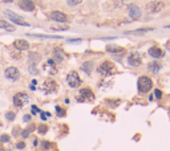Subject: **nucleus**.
Segmentation results:
<instances>
[{
	"label": "nucleus",
	"instance_id": "obj_1",
	"mask_svg": "<svg viewBox=\"0 0 170 151\" xmlns=\"http://www.w3.org/2000/svg\"><path fill=\"white\" fill-rule=\"evenodd\" d=\"M137 88H138L140 93L145 94L153 88V81H151L147 76H141L138 78V82H137Z\"/></svg>",
	"mask_w": 170,
	"mask_h": 151
},
{
	"label": "nucleus",
	"instance_id": "obj_2",
	"mask_svg": "<svg viewBox=\"0 0 170 151\" xmlns=\"http://www.w3.org/2000/svg\"><path fill=\"white\" fill-rule=\"evenodd\" d=\"M78 102H93L95 101V93L89 89V88H82L77 94Z\"/></svg>",
	"mask_w": 170,
	"mask_h": 151
},
{
	"label": "nucleus",
	"instance_id": "obj_3",
	"mask_svg": "<svg viewBox=\"0 0 170 151\" xmlns=\"http://www.w3.org/2000/svg\"><path fill=\"white\" fill-rule=\"evenodd\" d=\"M12 102H13V106H15L16 109H21L23 106H25L29 102V95L27 93H17L13 95Z\"/></svg>",
	"mask_w": 170,
	"mask_h": 151
},
{
	"label": "nucleus",
	"instance_id": "obj_4",
	"mask_svg": "<svg viewBox=\"0 0 170 151\" xmlns=\"http://www.w3.org/2000/svg\"><path fill=\"white\" fill-rule=\"evenodd\" d=\"M114 72H116V66H114L113 62H110V61H104L102 64L99 66V73L104 77L113 74Z\"/></svg>",
	"mask_w": 170,
	"mask_h": 151
},
{
	"label": "nucleus",
	"instance_id": "obj_5",
	"mask_svg": "<svg viewBox=\"0 0 170 151\" xmlns=\"http://www.w3.org/2000/svg\"><path fill=\"white\" fill-rule=\"evenodd\" d=\"M126 61H128V65L129 66L137 68V66H140L141 64H142V54H141L140 52H137V50H134V52H132L128 56Z\"/></svg>",
	"mask_w": 170,
	"mask_h": 151
},
{
	"label": "nucleus",
	"instance_id": "obj_6",
	"mask_svg": "<svg viewBox=\"0 0 170 151\" xmlns=\"http://www.w3.org/2000/svg\"><path fill=\"white\" fill-rule=\"evenodd\" d=\"M57 88H59V86H57L56 81L52 80V78H48V80L44 81L41 89H43V91H44L45 94H50V93H55V91L57 90Z\"/></svg>",
	"mask_w": 170,
	"mask_h": 151
},
{
	"label": "nucleus",
	"instance_id": "obj_7",
	"mask_svg": "<svg viewBox=\"0 0 170 151\" xmlns=\"http://www.w3.org/2000/svg\"><path fill=\"white\" fill-rule=\"evenodd\" d=\"M4 76L7 80L12 81V82H15V81H17L20 78V70L17 68H15V66H9V68L5 69L4 72Z\"/></svg>",
	"mask_w": 170,
	"mask_h": 151
},
{
	"label": "nucleus",
	"instance_id": "obj_8",
	"mask_svg": "<svg viewBox=\"0 0 170 151\" xmlns=\"http://www.w3.org/2000/svg\"><path fill=\"white\" fill-rule=\"evenodd\" d=\"M67 84L69 85V88H78L81 84V80H80V76H78L77 72H71L67 76Z\"/></svg>",
	"mask_w": 170,
	"mask_h": 151
},
{
	"label": "nucleus",
	"instance_id": "obj_9",
	"mask_svg": "<svg viewBox=\"0 0 170 151\" xmlns=\"http://www.w3.org/2000/svg\"><path fill=\"white\" fill-rule=\"evenodd\" d=\"M49 19L53 21H57V23H67L68 16L63 12H59V11H52V12L49 13Z\"/></svg>",
	"mask_w": 170,
	"mask_h": 151
},
{
	"label": "nucleus",
	"instance_id": "obj_10",
	"mask_svg": "<svg viewBox=\"0 0 170 151\" xmlns=\"http://www.w3.org/2000/svg\"><path fill=\"white\" fill-rule=\"evenodd\" d=\"M164 7H165V3H162V2H151L147 4V9L151 13H157L161 9H164Z\"/></svg>",
	"mask_w": 170,
	"mask_h": 151
},
{
	"label": "nucleus",
	"instance_id": "obj_11",
	"mask_svg": "<svg viewBox=\"0 0 170 151\" xmlns=\"http://www.w3.org/2000/svg\"><path fill=\"white\" fill-rule=\"evenodd\" d=\"M147 53H149V56L153 58H162L165 56V52L158 46H151L150 49L147 50Z\"/></svg>",
	"mask_w": 170,
	"mask_h": 151
},
{
	"label": "nucleus",
	"instance_id": "obj_12",
	"mask_svg": "<svg viewBox=\"0 0 170 151\" xmlns=\"http://www.w3.org/2000/svg\"><path fill=\"white\" fill-rule=\"evenodd\" d=\"M44 70H47L49 74L55 76L56 73H57V65H56V62L53 61V60H48L44 64Z\"/></svg>",
	"mask_w": 170,
	"mask_h": 151
},
{
	"label": "nucleus",
	"instance_id": "obj_13",
	"mask_svg": "<svg viewBox=\"0 0 170 151\" xmlns=\"http://www.w3.org/2000/svg\"><path fill=\"white\" fill-rule=\"evenodd\" d=\"M161 69H162V64L160 61H151L147 64V70L150 73H153V74H157Z\"/></svg>",
	"mask_w": 170,
	"mask_h": 151
},
{
	"label": "nucleus",
	"instance_id": "obj_14",
	"mask_svg": "<svg viewBox=\"0 0 170 151\" xmlns=\"http://www.w3.org/2000/svg\"><path fill=\"white\" fill-rule=\"evenodd\" d=\"M141 9H140V7L137 5V4H132V5H129V16L132 17V19H138V17L141 16Z\"/></svg>",
	"mask_w": 170,
	"mask_h": 151
},
{
	"label": "nucleus",
	"instance_id": "obj_15",
	"mask_svg": "<svg viewBox=\"0 0 170 151\" xmlns=\"http://www.w3.org/2000/svg\"><path fill=\"white\" fill-rule=\"evenodd\" d=\"M19 7H20L21 9L31 12V11L35 9V3L33 2H29V0H23V2H19Z\"/></svg>",
	"mask_w": 170,
	"mask_h": 151
},
{
	"label": "nucleus",
	"instance_id": "obj_16",
	"mask_svg": "<svg viewBox=\"0 0 170 151\" xmlns=\"http://www.w3.org/2000/svg\"><path fill=\"white\" fill-rule=\"evenodd\" d=\"M13 46L17 50H27L29 48V44L25 41V40H16V41H13Z\"/></svg>",
	"mask_w": 170,
	"mask_h": 151
},
{
	"label": "nucleus",
	"instance_id": "obj_17",
	"mask_svg": "<svg viewBox=\"0 0 170 151\" xmlns=\"http://www.w3.org/2000/svg\"><path fill=\"white\" fill-rule=\"evenodd\" d=\"M93 68H95V62L93 61H86L81 65V70L84 73H86V74H90L92 70H93Z\"/></svg>",
	"mask_w": 170,
	"mask_h": 151
},
{
	"label": "nucleus",
	"instance_id": "obj_18",
	"mask_svg": "<svg viewBox=\"0 0 170 151\" xmlns=\"http://www.w3.org/2000/svg\"><path fill=\"white\" fill-rule=\"evenodd\" d=\"M64 60V52L61 48H56L55 50H53V61L55 62H61Z\"/></svg>",
	"mask_w": 170,
	"mask_h": 151
},
{
	"label": "nucleus",
	"instance_id": "obj_19",
	"mask_svg": "<svg viewBox=\"0 0 170 151\" xmlns=\"http://www.w3.org/2000/svg\"><path fill=\"white\" fill-rule=\"evenodd\" d=\"M106 50L110 52L112 54H116V53H120V54H124L125 53V49L122 46H117V45H108L106 46Z\"/></svg>",
	"mask_w": 170,
	"mask_h": 151
},
{
	"label": "nucleus",
	"instance_id": "obj_20",
	"mask_svg": "<svg viewBox=\"0 0 170 151\" xmlns=\"http://www.w3.org/2000/svg\"><path fill=\"white\" fill-rule=\"evenodd\" d=\"M0 28L7 29V31H13V29H15L12 24H9L8 21H5V20H0Z\"/></svg>",
	"mask_w": 170,
	"mask_h": 151
},
{
	"label": "nucleus",
	"instance_id": "obj_21",
	"mask_svg": "<svg viewBox=\"0 0 170 151\" xmlns=\"http://www.w3.org/2000/svg\"><path fill=\"white\" fill-rule=\"evenodd\" d=\"M28 58H29L31 64L36 65V62H39V60H40V54H37V53H29V54H28Z\"/></svg>",
	"mask_w": 170,
	"mask_h": 151
},
{
	"label": "nucleus",
	"instance_id": "obj_22",
	"mask_svg": "<svg viewBox=\"0 0 170 151\" xmlns=\"http://www.w3.org/2000/svg\"><path fill=\"white\" fill-rule=\"evenodd\" d=\"M28 36L31 37H39V39H61L60 36H45V35H33V33H28Z\"/></svg>",
	"mask_w": 170,
	"mask_h": 151
},
{
	"label": "nucleus",
	"instance_id": "obj_23",
	"mask_svg": "<svg viewBox=\"0 0 170 151\" xmlns=\"http://www.w3.org/2000/svg\"><path fill=\"white\" fill-rule=\"evenodd\" d=\"M153 28H147V29H137V31H128L126 32V35H141V33H145V32H147V31H151Z\"/></svg>",
	"mask_w": 170,
	"mask_h": 151
},
{
	"label": "nucleus",
	"instance_id": "obj_24",
	"mask_svg": "<svg viewBox=\"0 0 170 151\" xmlns=\"http://www.w3.org/2000/svg\"><path fill=\"white\" fill-rule=\"evenodd\" d=\"M56 112H57V115L59 117H65V113H67L61 106H56Z\"/></svg>",
	"mask_w": 170,
	"mask_h": 151
},
{
	"label": "nucleus",
	"instance_id": "obj_25",
	"mask_svg": "<svg viewBox=\"0 0 170 151\" xmlns=\"http://www.w3.org/2000/svg\"><path fill=\"white\" fill-rule=\"evenodd\" d=\"M37 130L40 134H45V132L48 131V126H47V125H40V126L37 127Z\"/></svg>",
	"mask_w": 170,
	"mask_h": 151
},
{
	"label": "nucleus",
	"instance_id": "obj_26",
	"mask_svg": "<svg viewBox=\"0 0 170 151\" xmlns=\"http://www.w3.org/2000/svg\"><path fill=\"white\" fill-rule=\"evenodd\" d=\"M15 117H16V113H12V112L5 113V118L8 121H13V119H15Z\"/></svg>",
	"mask_w": 170,
	"mask_h": 151
},
{
	"label": "nucleus",
	"instance_id": "obj_27",
	"mask_svg": "<svg viewBox=\"0 0 170 151\" xmlns=\"http://www.w3.org/2000/svg\"><path fill=\"white\" fill-rule=\"evenodd\" d=\"M29 73H31V74H36V73H37V66L33 65V64H31L29 65Z\"/></svg>",
	"mask_w": 170,
	"mask_h": 151
},
{
	"label": "nucleus",
	"instance_id": "obj_28",
	"mask_svg": "<svg viewBox=\"0 0 170 151\" xmlns=\"http://www.w3.org/2000/svg\"><path fill=\"white\" fill-rule=\"evenodd\" d=\"M154 95H155V98H157V99H161V97H162V91H161L160 89H155V90H154Z\"/></svg>",
	"mask_w": 170,
	"mask_h": 151
},
{
	"label": "nucleus",
	"instance_id": "obj_29",
	"mask_svg": "<svg viewBox=\"0 0 170 151\" xmlns=\"http://www.w3.org/2000/svg\"><path fill=\"white\" fill-rule=\"evenodd\" d=\"M31 113L33 114V115H36L37 113H40V110H39L37 106H32V109H31Z\"/></svg>",
	"mask_w": 170,
	"mask_h": 151
},
{
	"label": "nucleus",
	"instance_id": "obj_30",
	"mask_svg": "<svg viewBox=\"0 0 170 151\" xmlns=\"http://www.w3.org/2000/svg\"><path fill=\"white\" fill-rule=\"evenodd\" d=\"M24 147H25V143H24V142H19V143H16V149L23 150Z\"/></svg>",
	"mask_w": 170,
	"mask_h": 151
},
{
	"label": "nucleus",
	"instance_id": "obj_31",
	"mask_svg": "<svg viewBox=\"0 0 170 151\" xmlns=\"http://www.w3.org/2000/svg\"><path fill=\"white\" fill-rule=\"evenodd\" d=\"M80 3H81V2H78V0H76V2H68L67 4L69 5V7H73V5H78V4H80Z\"/></svg>",
	"mask_w": 170,
	"mask_h": 151
},
{
	"label": "nucleus",
	"instance_id": "obj_32",
	"mask_svg": "<svg viewBox=\"0 0 170 151\" xmlns=\"http://www.w3.org/2000/svg\"><path fill=\"white\" fill-rule=\"evenodd\" d=\"M21 135H23V138H28V137H29V131L25 129V130L21 131Z\"/></svg>",
	"mask_w": 170,
	"mask_h": 151
},
{
	"label": "nucleus",
	"instance_id": "obj_33",
	"mask_svg": "<svg viewBox=\"0 0 170 151\" xmlns=\"http://www.w3.org/2000/svg\"><path fill=\"white\" fill-rule=\"evenodd\" d=\"M49 147H50V142H48V141H44V142H43V149H49Z\"/></svg>",
	"mask_w": 170,
	"mask_h": 151
},
{
	"label": "nucleus",
	"instance_id": "obj_34",
	"mask_svg": "<svg viewBox=\"0 0 170 151\" xmlns=\"http://www.w3.org/2000/svg\"><path fill=\"white\" fill-rule=\"evenodd\" d=\"M67 41L69 43V44H75V43H81V39H75V40H69V39H68Z\"/></svg>",
	"mask_w": 170,
	"mask_h": 151
},
{
	"label": "nucleus",
	"instance_id": "obj_35",
	"mask_svg": "<svg viewBox=\"0 0 170 151\" xmlns=\"http://www.w3.org/2000/svg\"><path fill=\"white\" fill-rule=\"evenodd\" d=\"M2 141H3V142H8V141H9V137H8V135H3V137H2Z\"/></svg>",
	"mask_w": 170,
	"mask_h": 151
},
{
	"label": "nucleus",
	"instance_id": "obj_36",
	"mask_svg": "<svg viewBox=\"0 0 170 151\" xmlns=\"http://www.w3.org/2000/svg\"><path fill=\"white\" fill-rule=\"evenodd\" d=\"M24 122H29V121H31V115H24Z\"/></svg>",
	"mask_w": 170,
	"mask_h": 151
},
{
	"label": "nucleus",
	"instance_id": "obj_37",
	"mask_svg": "<svg viewBox=\"0 0 170 151\" xmlns=\"http://www.w3.org/2000/svg\"><path fill=\"white\" fill-rule=\"evenodd\" d=\"M35 129H36V127H35V125H29V127H28V129H27V130H28V131H29V132H31V131H33V130H35Z\"/></svg>",
	"mask_w": 170,
	"mask_h": 151
},
{
	"label": "nucleus",
	"instance_id": "obj_38",
	"mask_svg": "<svg viewBox=\"0 0 170 151\" xmlns=\"http://www.w3.org/2000/svg\"><path fill=\"white\" fill-rule=\"evenodd\" d=\"M19 129H15V130H13V135H15V137H16V135H19Z\"/></svg>",
	"mask_w": 170,
	"mask_h": 151
},
{
	"label": "nucleus",
	"instance_id": "obj_39",
	"mask_svg": "<svg viewBox=\"0 0 170 151\" xmlns=\"http://www.w3.org/2000/svg\"><path fill=\"white\" fill-rule=\"evenodd\" d=\"M39 145V141H37V139H35V141H33V146L36 147V146H37Z\"/></svg>",
	"mask_w": 170,
	"mask_h": 151
},
{
	"label": "nucleus",
	"instance_id": "obj_40",
	"mask_svg": "<svg viewBox=\"0 0 170 151\" xmlns=\"http://www.w3.org/2000/svg\"><path fill=\"white\" fill-rule=\"evenodd\" d=\"M41 119H43V121L47 119V115H45V114H41Z\"/></svg>",
	"mask_w": 170,
	"mask_h": 151
},
{
	"label": "nucleus",
	"instance_id": "obj_41",
	"mask_svg": "<svg viewBox=\"0 0 170 151\" xmlns=\"http://www.w3.org/2000/svg\"><path fill=\"white\" fill-rule=\"evenodd\" d=\"M0 151H5V150L4 149H0Z\"/></svg>",
	"mask_w": 170,
	"mask_h": 151
}]
</instances>
